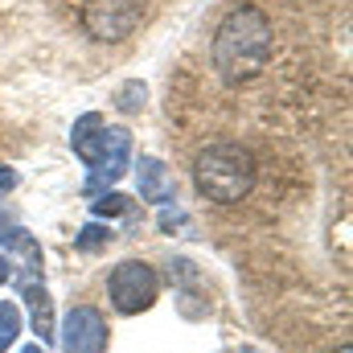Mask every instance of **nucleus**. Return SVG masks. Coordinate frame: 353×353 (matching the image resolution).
<instances>
[{
    "instance_id": "obj_1",
    "label": "nucleus",
    "mask_w": 353,
    "mask_h": 353,
    "mask_svg": "<svg viewBox=\"0 0 353 353\" xmlns=\"http://www.w3.org/2000/svg\"><path fill=\"white\" fill-rule=\"evenodd\" d=\"M271 50H275L271 17L259 4H234L214 33L210 58H214V70L239 87V83H251L263 74L271 62Z\"/></svg>"
},
{
    "instance_id": "obj_2",
    "label": "nucleus",
    "mask_w": 353,
    "mask_h": 353,
    "mask_svg": "<svg viewBox=\"0 0 353 353\" xmlns=\"http://www.w3.org/2000/svg\"><path fill=\"white\" fill-rule=\"evenodd\" d=\"M193 181L210 201L234 205L255 189V157L243 144H230V140L210 144V148H201V157L193 165Z\"/></svg>"
},
{
    "instance_id": "obj_3",
    "label": "nucleus",
    "mask_w": 353,
    "mask_h": 353,
    "mask_svg": "<svg viewBox=\"0 0 353 353\" xmlns=\"http://www.w3.org/2000/svg\"><path fill=\"white\" fill-rule=\"evenodd\" d=\"M79 25L90 41H128L148 12V0H74Z\"/></svg>"
},
{
    "instance_id": "obj_4",
    "label": "nucleus",
    "mask_w": 353,
    "mask_h": 353,
    "mask_svg": "<svg viewBox=\"0 0 353 353\" xmlns=\"http://www.w3.org/2000/svg\"><path fill=\"white\" fill-rule=\"evenodd\" d=\"M107 292H111V304H115V312H123V316H136V312H148V308L157 304L161 275H157L148 263H136V259H128V263H119L115 271H111V279H107Z\"/></svg>"
},
{
    "instance_id": "obj_5",
    "label": "nucleus",
    "mask_w": 353,
    "mask_h": 353,
    "mask_svg": "<svg viewBox=\"0 0 353 353\" xmlns=\"http://www.w3.org/2000/svg\"><path fill=\"white\" fill-rule=\"evenodd\" d=\"M132 165V132L128 128H107V140L99 148V157L90 161L87 193H103L107 185H115Z\"/></svg>"
},
{
    "instance_id": "obj_6",
    "label": "nucleus",
    "mask_w": 353,
    "mask_h": 353,
    "mask_svg": "<svg viewBox=\"0 0 353 353\" xmlns=\"http://www.w3.org/2000/svg\"><path fill=\"white\" fill-rule=\"evenodd\" d=\"M62 353H107V321L99 308L79 304L62 321Z\"/></svg>"
},
{
    "instance_id": "obj_7",
    "label": "nucleus",
    "mask_w": 353,
    "mask_h": 353,
    "mask_svg": "<svg viewBox=\"0 0 353 353\" xmlns=\"http://www.w3.org/2000/svg\"><path fill=\"white\" fill-rule=\"evenodd\" d=\"M136 181H140V197L144 201H157V205H169L173 201V176L169 169L157 161V157H140V165H136Z\"/></svg>"
},
{
    "instance_id": "obj_8",
    "label": "nucleus",
    "mask_w": 353,
    "mask_h": 353,
    "mask_svg": "<svg viewBox=\"0 0 353 353\" xmlns=\"http://www.w3.org/2000/svg\"><path fill=\"white\" fill-rule=\"evenodd\" d=\"M103 140H107V123H103V115H99V111H87V115H79V119H74L70 148H74V157H79V161H87V165H90V161L99 157Z\"/></svg>"
},
{
    "instance_id": "obj_9",
    "label": "nucleus",
    "mask_w": 353,
    "mask_h": 353,
    "mask_svg": "<svg viewBox=\"0 0 353 353\" xmlns=\"http://www.w3.org/2000/svg\"><path fill=\"white\" fill-rule=\"evenodd\" d=\"M21 296H25V304H29V312H33V333H37L41 341H54L58 333H54V304H50L46 283L25 279V283H21Z\"/></svg>"
},
{
    "instance_id": "obj_10",
    "label": "nucleus",
    "mask_w": 353,
    "mask_h": 353,
    "mask_svg": "<svg viewBox=\"0 0 353 353\" xmlns=\"http://www.w3.org/2000/svg\"><path fill=\"white\" fill-rule=\"evenodd\" d=\"M21 337V308L0 300V353H8V345Z\"/></svg>"
},
{
    "instance_id": "obj_11",
    "label": "nucleus",
    "mask_w": 353,
    "mask_h": 353,
    "mask_svg": "<svg viewBox=\"0 0 353 353\" xmlns=\"http://www.w3.org/2000/svg\"><path fill=\"white\" fill-rule=\"evenodd\" d=\"M144 99H148V87H144L140 79H132V83H123V87H119L115 107H119V111H140V107H144Z\"/></svg>"
},
{
    "instance_id": "obj_12",
    "label": "nucleus",
    "mask_w": 353,
    "mask_h": 353,
    "mask_svg": "<svg viewBox=\"0 0 353 353\" xmlns=\"http://www.w3.org/2000/svg\"><path fill=\"white\" fill-rule=\"evenodd\" d=\"M74 243H79V251H103V247L111 243V226H99V222H87V226H83V234H79Z\"/></svg>"
},
{
    "instance_id": "obj_13",
    "label": "nucleus",
    "mask_w": 353,
    "mask_h": 353,
    "mask_svg": "<svg viewBox=\"0 0 353 353\" xmlns=\"http://www.w3.org/2000/svg\"><path fill=\"white\" fill-rule=\"evenodd\" d=\"M132 210V201L123 197V193H103L99 201H94V214L99 218H115V214H128Z\"/></svg>"
},
{
    "instance_id": "obj_14",
    "label": "nucleus",
    "mask_w": 353,
    "mask_h": 353,
    "mask_svg": "<svg viewBox=\"0 0 353 353\" xmlns=\"http://www.w3.org/2000/svg\"><path fill=\"white\" fill-rule=\"evenodd\" d=\"M181 222H185V214H181V210H169V205L161 210V230H169V234H173V226H181Z\"/></svg>"
},
{
    "instance_id": "obj_15",
    "label": "nucleus",
    "mask_w": 353,
    "mask_h": 353,
    "mask_svg": "<svg viewBox=\"0 0 353 353\" xmlns=\"http://www.w3.org/2000/svg\"><path fill=\"white\" fill-rule=\"evenodd\" d=\"M12 185H17V173L12 169H0V193H8Z\"/></svg>"
},
{
    "instance_id": "obj_16",
    "label": "nucleus",
    "mask_w": 353,
    "mask_h": 353,
    "mask_svg": "<svg viewBox=\"0 0 353 353\" xmlns=\"http://www.w3.org/2000/svg\"><path fill=\"white\" fill-rule=\"evenodd\" d=\"M8 279H12V263L0 255V283H8Z\"/></svg>"
},
{
    "instance_id": "obj_17",
    "label": "nucleus",
    "mask_w": 353,
    "mask_h": 353,
    "mask_svg": "<svg viewBox=\"0 0 353 353\" xmlns=\"http://www.w3.org/2000/svg\"><path fill=\"white\" fill-rule=\"evenodd\" d=\"M21 353H46V350H41V345H25Z\"/></svg>"
},
{
    "instance_id": "obj_18",
    "label": "nucleus",
    "mask_w": 353,
    "mask_h": 353,
    "mask_svg": "<svg viewBox=\"0 0 353 353\" xmlns=\"http://www.w3.org/2000/svg\"><path fill=\"white\" fill-rule=\"evenodd\" d=\"M341 353H350V345H345V350H341Z\"/></svg>"
}]
</instances>
